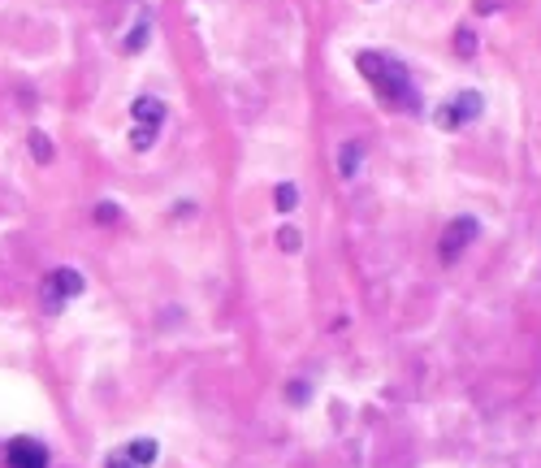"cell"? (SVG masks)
I'll return each instance as SVG.
<instances>
[{"instance_id": "1", "label": "cell", "mask_w": 541, "mask_h": 468, "mask_svg": "<svg viewBox=\"0 0 541 468\" xmlns=\"http://www.w3.org/2000/svg\"><path fill=\"white\" fill-rule=\"evenodd\" d=\"M355 61H360L368 83H373V91L390 109H420V96H416V83H412V74H407V65L386 57V52H360Z\"/></svg>"}, {"instance_id": "2", "label": "cell", "mask_w": 541, "mask_h": 468, "mask_svg": "<svg viewBox=\"0 0 541 468\" xmlns=\"http://www.w3.org/2000/svg\"><path fill=\"white\" fill-rule=\"evenodd\" d=\"M78 295H83V273L78 269H52L44 278V308L57 312L61 304H70Z\"/></svg>"}, {"instance_id": "3", "label": "cell", "mask_w": 541, "mask_h": 468, "mask_svg": "<svg viewBox=\"0 0 541 468\" xmlns=\"http://www.w3.org/2000/svg\"><path fill=\"white\" fill-rule=\"evenodd\" d=\"M156 455H161V447H156L152 438H139V442H126V447H117L109 460H104V468H152Z\"/></svg>"}, {"instance_id": "4", "label": "cell", "mask_w": 541, "mask_h": 468, "mask_svg": "<svg viewBox=\"0 0 541 468\" xmlns=\"http://www.w3.org/2000/svg\"><path fill=\"white\" fill-rule=\"evenodd\" d=\"M481 109H485V104H481L477 91H464V96H455V100L438 113V126H442V130H459V126H468L472 117H481Z\"/></svg>"}, {"instance_id": "5", "label": "cell", "mask_w": 541, "mask_h": 468, "mask_svg": "<svg viewBox=\"0 0 541 468\" xmlns=\"http://www.w3.org/2000/svg\"><path fill=\"white\" fill-rule=\"evenodd\" d=\"M9 468H48V447L39 438H13L5 447Z\"/></svg>"}, {"instance_id": "6", "label": "cell", "mask_w": 541, "mask_h": 468, "mask_svg": "<svg viewBox=\"0 0 541 468\" xmlns=\"http://www.w3.org/2000/svg\"><path fill=\"white\" fill-rule=\"evenodd\" d=\"M477 217H455L451 221V226H446L442 230V243H438V252H442V260H455L459 252H464V247L472 243V239H477Z\"/></svg>"}, {"instance_id": "7", "label": "cell", "mask_w": 541, "mask_h": 468, "mask_svg": "<svg viewBox=\"0 0 541 468\" xmlns=\"http://www.w3.org/2000/svg\"><path fill=\"white\" fill-rule=\"evenodd\" d=\"M165 100H156V96H139L135 104H130V122L143 126V130H161L165 126Z\"/></svg>"}, {"instance_id": "8", "label": "cell", "mask_w": 541, "mask_h": 468, "mask_svg": "<svg viewBox=\"0 0 541 468\" xmlns=\"http://www.w3.org/2000/svg\"><path fill=\"white\" fill-rule=\"evenodd\" d=\"M31 156L39 165H48L52 161V139L44 135V130H31Z\"/></svg>"}, {"instance_id": "9", "label": "cell", "mask_w": 541, "mask_h": 468, "mask_svg": "<svg viewBox=\"0 0 541 468\" xmlns=\"http://www.w3.org/2000/svg\"><path fill=\"white\" fill-rule=\"evenodd\" d=\"M156 143V130H143V126H135L130 130V148H139V152H148Z\"/></svg>"}, {"instance_id": "10", "label": "cell", "mask_w": 541, "mask_h": 468, "mask_svg": "<svg viewBox=\"0 0 541 468\" xmlns=\"http://www.w3.org/2000/svg\"><path fill=\"white\" fill-rule=\"evenodd\" d=\"M295 200H299V191L290 187V182H282V187H277V208H282V213H290V208H295Z\"/></svg>"}, {"instance_id": "11", "label": "cell", "mask_w": 541, "mask_h": 468, "mask_svg": "<svg viewBox=\"0 0 541 468\" xmlns=\"http://www.w3.org/2000/svg\"><path fill=\"white\" fill-rule=\"evenodd\" d=\"M91 217H96L100 226H113V221H117V208H113V204H100V208H96V213H91Z\"/></svg>"}, {"instance_id": "12", "label": "cell", "mask_w": 541, "mask_h": 468, "mask_svg": "<svg viewBox=\"0 0 541 468\" xmlns=\"http://www.w3.org/2000/svg\"><path fill=\"white\" fill-rule=\"evenodd\" d=\"M143 39H148V22H143L135 35H126V48H130V52H139V48H143Z\"/></svg>"}, {"instance_id": "13", "label": "cell", "mask_w": 541, "mask_h": 468, "mask_svg": "<svg viewBox=\"0 0 541 468\" xmlns=\"http://www.w3.org/2000/svg\"><path fill=\"white\" fill-rule=\"evenodd\" d=\"M282 247H299V234L295 230H282Z\"/></svg>"}]
</instances>
